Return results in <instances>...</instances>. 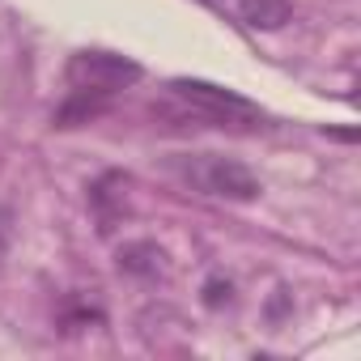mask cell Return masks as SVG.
I'll return each mask as SVG.
<instances>
[{"label": "cell", "mask_w": 361, "mask_h": 361, "mask_svg": "<svg viewBox=\"0 0 361 361\" xmlns=\"http://www.w3.org/2000/svg\"><path fill=\"white\" fill-rule=\"evenodd\" d=\"M238 18L247 26H255V30H281L293 18V5H289V0H243Z\"/></svg>", "instance_id": "6"}, {"label": "cell", "mask_w": 361, "mask_h": 361, "mask_svg": "<svg viewBox=\"0 0 361 361\" xmlns=\"http://www.w3.org/2000/svg\"><path fill=\"white\" fill-rule=\"evenodd\" d=\"M0 251H5V217H0Z\"/></svg>", "instance_id": "9"}, {"label": "cell", "mask_w": 361, "mask_h": 361, "mask_svg": "<svg viewBox=\"0 0 361 361\" xmlns=\"http://www.w3.org/2000/svg\"><path fill=\"white\" fill-rule=\"evenodd\" d=\"M68 81L77 90H102V94H115L132 81H140V64L123 60V56H111V51H81L73 56L68 64Z\"/></svg>", "instance_id": "2"}, {"label": "cell", "mask_w": 361, "mask_h": 361, "mask_svg": "<svg viewBox=\"0 0 361 361\" xmlns=\"http://www.w3.org/2000/svg\"><path fill=\"white\" fill-rule=\"evenodd\" d=\"M230 293H234V289H230V281L213 276V281L204 285V306H213V310H217V306H226V302H230Z\"/></svg>", "instance_id": "8"}, {"label": "cell", "mask_w": 361, "mask_h": 361, "mask_svg": "<svg viewBox=\"0 0 361 361\" xmlns=\"http://www.w3.org/2000/svg\"><path fill=\"white\" fill-rule=\"evenodd\" d=\"M196 178L209 196H221V200H255L259 196V178L243 161H230V157H209L196 170Z\"/></svg>", "instance_id": "3"}, {"label": "cell", "mask_w": 361, "mask_h": 361, "mask_svg": "<svg viewBox=\"0 0 361 361\" xmlns=\"http://www.w3.org/2000/svg\"><path fill=\"white\" fill-rule=\"evenodd\" d=\"M106 98H111V94H102V90H77V94L56 111V128H77V123L98 119V115L106 111Z\"/></svg>", "instance_id": "5"}, {"label": "cell", "mask_w": 361, "mask_h": 361, "mask_svg": "<svg viewBox=\"0 0 361 361\" xmlns=\"http://www.w3.org/2000/svg\"><path fill=\"white\" fill-rule=\"evenodd\" d=\"M111 183H115V174H106L102 183L94 188V209H98V221H102V230H111V221H115V213H123V192H111Z\"/></svg>", "instance_id": "7"}, {"label": "cell", "mask_w": 361, "mask_h": 361, "mask_svg": "<svg viewBox=\"0 0 361 361\" xmlns=\"http://www.w3.org/2000/svg\"><path fill=\"white\" fill-rule=\"evenodd\" d=\"M119 272L140 276V281H157V276H166V251L157 243H123L119 247Z\"/></svg>", "instance_id": "4"}, {"label": "cell", "mask_w": 361, "mask_h": 361, "mask_svg": "<svg viewBox=\"0 0 361 361\" xmlns=\"http://www.w3.org/2000/svg\"><path fill=\"white\" fill-rule=\"evenodd\" d=\"M178 98H183L196 119H209V123H259V106L238 98L234 90H221V85H209V81H174L170 85Z\"/></svg>", "instance_id": "1"}]
</instances>
